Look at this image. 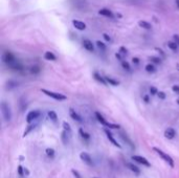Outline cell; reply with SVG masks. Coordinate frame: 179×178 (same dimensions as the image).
Wrapping results in <instances>:
<instances>
[{"label": "cell", "mask_w": 179, "mask_h": 178, "mask_svg": "<svg viewBox=\"0 0 179 178\" xmlns=\"http://www.w3.org/2000/svg\"><path fill=\"white\" fill-rule=\"evenodd\" d=\"M153 150H154V151H155V152H156V153H157V154H158V155H159V156H160V157H161L165 161H167V163H168V164H169L172 168L174 167V160H173V158H172L170 155H168V154H167V153H165L162 150H160V149H158V148H156V147H154V148H153Z\"/></svg>", "instance_id": "obj_1"}, {"label": "cell", "mask_w": 179, "mask_h": 178, "mask_svg": "<svg viewBox=\"0 0 179 178\" xmlns=\"http://www.w3.org/2000/svg\"><path fill=\"white\" fill-rule=\"evenodd\" d=\"M1 113H2V115H3L5 121H10V118H12L10 108H9L8 104H6L5 102L1 103Z\"/></svg>", "instance_id": "obj_2"}, {"label": "cell", "mask_w": 179, "mask_h": 178, "mask_svg": "<svg viewBox=\"0 0 179 178\" xmlns=\"http://www.w3.org/2000/svg\"><path fill=\"white\" fill-rule=\"evenodd\" d=\"M41 91L43 93H45L46 95H48V96H50V97H52V98H55L57 101H64V100H66V96L61 94V93H57V92L49 91V90H46V89H41Z\"/></svg>", "instance_id": "obj_3"}, {"label": "cell", "mask_w": 179, "mask_h": 178, "mask_svg": "<svg viewBox=\"0 0 179 178\" xmlns=\"http://www.w3.org/2000/svg\"><path fill=\"white\" fill-rule=\"evenodd\" d=\"M2 61H3L5 64L10 65L12 63H14V62L16 61V59H15V57H14V55H13L12 53L5 51V53H3V55H2Z\"/></svg>", "instance_id": "obj_4"}, {"label": "cell", "mask_w": 179, "mask_h": 178, "mask_svg": "<svg viewBox=\"0 0 179 178\" xmlns=\"http://www.w3.org/2000/svg\"><path fill=\"white\" fill-rule=\"evenodd\" d=\"M39 115H40V112H39V111H37V110L30 111V112H28V114L26 115V122L29 124V123H31L34 119L38 118Z\"/></svg>", "instance_id": "obj_5"}, {"label": "cell", "mask_w": 179, "mask_h": 178, "mask_svg": "<svg viewBox=\"0 0 179 178\" xmlns=\"http://www.w3.org/2000/svg\"><path fill=\"white\" fill-rule=\"evenodd\" d=\"M132 159L133 160H135V161H137L138 164H141V165H144V166H146V167H150L151 165H150V163L145 158V157H143V156H139V155H133L132 156Z\"/></svg>", "instance_id": "obj_6"}, {"label": "cell", "mask_w": 179, "mask_h": 178, "mask_svg": "<svg viewBox=\"0 0 179 178\" xmlns=\"http://www.w3.org/2000/svg\"><path fill=\"white\" fill-rule=\"evenodd\" d=\"M72 25L79 30H85L86 29V24L81 20H77V19L72 20Z\"/></svg>", "instance_id": "obj_7"}, {"label": "cell", "mask_w": 179, "mask_h": 178, "mask_svg": "<svg viewBox=\"0 0 179 178\" xmlns=\"http://www.w3.org/2000/svg\"><path fill=\"white\" fill-rule=\"evenodd\" d=\"M80 158H81L85 164H87L88 166H92V159H91V157H90V155L88 153L82 152V153L80 154Z\"/></svg>", "instance_id": "obj_8"}, {"label": "cell", "mask_w": 179, "mask_h": 178, "mask_svg": "<svg viewBox=\"0 0 179 178\" xmlns=\"http://www.w3.org/2000/svg\"><path fill=\"white\" fill-rule=\"evenodd\" d=\"M98 14L102 15V16L108 17V18H113V17H114V14H113L110 9H108V8H101V9L98 11Z\"/></svg>", "instance_id": "obj_9"}, {"label": "cell", "mask_w": 179, "mask_h": 178, "mask_svg": "<svg viewBox=\"0 0 179 178\" xmlns=\"http://www.w3.org/2000/svg\"><path fill=\"white\" fill-rule=\"evenodd\" d=\"M176 135V131L173 129V128H168L166 131H165V136L168 138V139H173Z\"/></svg>", "instance_id": "obj_10"}, {"label": "cell", "mask_w": 179, "mask_h": 178, "mask_svg": "<svg viewBox=\"0 0 179 178\" xmlns=\"http://www.w3.org/2000/svg\"><path fill=\"white\" fill-rule=\"evenodd\" d=\"M83 46L85 49H87L88 51H93L94 50V46L92 44V42L88 39H84L83 40Z\"/></svg>", "instance_id": "obj_11"}, {"label": "cell", "mask_w": 179, "mask_h": 178, "mask_svg": "<svg viewBox=\"0 0 179 178\" xmlns=\"http://www.w3.org/2000/svg\"><path fill=\"white\" fill-rule=\"evenodd\" d=\"M105 133L107 134V137H108V139H109V140H110V142H111V143H112V144H113L115 147H117V148H120V145H119V144H118V143H117V142L114 139V137L112 136V134H111V132H110V131H108V130L106 129V130H105Z\"/></svg>", "instance_id": "obj_12"}, {"label": "cell", "mask_w": 179, "mask_h": 178, "mask_svg": "<svg viewBox=\"0 0 179 178\" xmlns=\"http://www.w3.org/2000/svg\"><path fill=\"white\" fill-rule=\"evenodd\" d=\"M138 25H139L141 28H145V29H147V30H150V29L152 28L151 24H150L149 22L145 21V20H140V21H138Z\"/></svg>", "instance_id": "obj_13"}, {"label": "cell", "mask_w": 179, "mask_h": 178, "mask_svg": "<svg viewBox=\"0 0 179 178\" xmlns=\"http://www.w3.org/2000/svg\"><path fill=\"white\" fill-rule=\"evenodd\" d=\"M69 114H70V116H71V118H73L75 121H77V122H82V119H81V117H80V115L72 109V108H70L69 109Z\"/></svg>", "instance_id": "obj_14"}, {"label": "cell", "mask_w": 179, "mask_h": 178, "mask_svg": "<svg viewBox=\"0 0 179 178\" xmlns=\"http://www.w3.org/2000/svg\"><path fill=\"white\" fill-rule=\"evenodd\" d=\"M44 58L46 59V60H48V61H55L57 58H56V56H55V54H52L51 51H46L45 54H44Z\"/></svg>", "instance_id": "obj_15"}, {"label": "cell", "mask_w": 179, "mask_h": 178, "mask_svg": "<svg viewBox=\"0 0 179 178\" xmlns=\"http://www.w3.org/2000/svg\"><path fill=\"white\" fill-rule=\"evenodd\" d=\"M95 116H96V118H97V121L102 124V125H104V126H107V124H108V122H106V119L103 117V115L99 113V112H95Z\"/></svg>", "instance_id": "obj_16"}, {"label": "cell", "mask_w": 179, "mask_h": 178, "mask_svg": "<svg viewBox=\"0 0 179 178\" xmlns=\"http://www.w3.org/2000/svg\"><path fill=\"white\" fill-rule=\"evenodd\" d=\"M127 167H128V168H129V169H130L132 172H134L135 174H137V175L140 173V170H139V169H138L136 166H134L133 164H130V163H129V164H127Z\"/></svg>", "instance_id": "obj_17"}, {"label": "cell", "mask_w": 179, "mask_h": 178, "mask_svg": "<svg viewBox=\"0 0 179 178\" xmlns=\"http://www.w3.org/2000/svg\"><path fill=\"white\" fill-rule=\"evenodd\" d=\"M93 77H94V79L97 81V82H99V83H102L103 85H106V80L104 79V78H102L97 72H95L94 75H93Z\"/></svg>", "instance_id": "obj_18"}, {"label": "cell", "mask_w": 179, "mask_h": 178, "mask_svg": "<svg viewBox=\"0 0 179 178\" xmlns=\"http://www.w3.org/2000/svg\"><path fill=\"white\" fill-rule=\"evenodd\" d=\"M168 47H169L170 49H172V50L176 51V50H177V48H178V45H177V43H176V42L170 41V42H168Z\"/></svg>", "instance_id": "obj_19"}, {"label": "cell", "mask_w": 179, "mask_h": 178, "mask_svg": "<svg viewBox=\"0 0 179 178\" xmlns=\"http://www.w3.org/2000/svg\"><path fill=\"white\" fill-rule=\"evenodd\" d=\"M48 117H49L51 121H54V122H56V121L58 119V115H57V113H56L55 111H49V112H48Z\"/></svg>", "instance_id": "obj_20"}, {"label": "cell", "mask_w": 179, "mask_h": 178, "mask_svg": "<svg viewBox=\"0 0 179 178\" xmlns=\"http://www.w3.org/2000/svg\"><path fill=\"white\" fill-rule=\"evenodd\" d=\"M105 80H106L108 83H110L111 85H113V86H117V85L119 84L117 81H115V80H113V79H111V78H109V77H105Z\"/></svg>", "instance_id": "obj_21"}, {"label": "cell", "mask_w": 179, "mask_h": 178, "mask_svg": "<svg viewBox=\"0 0 179 178\" xmlns=\"http://www.w3.org/2000/svg\"><path fill=\"white\" fill-rule=\"evenodd\" d=\"M146 70H147L148 72H154V71H155V66H154L153 64H148V65L146 66Z\"/></svg>", "instance_id": "obj_22"}, {"label": "cell", "mask_w": 179, "mask_h": 178, "mask_svg": "<svg viewBox=\"0 0 179 178\" xmlns=\"http://www.w3.org/2000/svg\"><path fill=\"white\" fill-rule=\"evenodd\" d=\"M80 134H81V136H82L83 138H85V139H89L90 138V135L88 133H86L83 129H80Z\"/></svg>", "instance_id": "obj_23"}, {"label": "cell", "mask_w": 179, "mask_h": 178, "mask_svg": "<svg viewBox=\"0 0 179 178\" xmlns=\"http://www.w3.org/2000/svg\"><path fill=\"white\" fill-rule=\"evenodd\" d=\"M96 46H97L101 50H105V49H106V45H105L103 42H101V41H96Z\"/></svg>", "instance_id": "obj_24"}, {"label": "cell", "mask_w": 179, "mask_h": 178, "mask_svg": "<svg viewBox=\"0 0 179 178\" xmlns=\"http://www.w3.org/2000/svg\"><path fill=\"white\" fill-rule=\"evenodd\" d=\"M63 127H64V131H66V132L71 131V128H70V126H69V124L67 122H63Z\"/></svg>", "instance_id": "obj_25"}, {"label": "cell", "mask_w": 179, "mask_h": 178, "mask_svg": "<svg viewBox=\"0 0 179 178\" xmlns=\"http://www.w3.org/2000/svg\"><path fill=\"white\" fill-rule=\"evenodd\" d=\"M46 154H47L49 157H54V155H55V150L51 149V148H47V149H46Z\"/></svg>", "instance_id": "obj_26"}, {"label": "cell", "mask_w": 179, "mask_h": 178, "mask_svg": "<svg viewBox=\"0 0 179 178\" xmlns=\"http://www.w3.org/2000/svg\"><path fill=\"white\" fill-rule=\"evenodd\" d=\"M150 60H151V62H153L155 64H159L161 62V60L159 58H156V57H152V58H150Z\"/></svg>", "instance_id": "obj_27"}, {"label": "cell", "mask_w": 179, "mask_h": 178, "mask_svg": "<svg viewBox=\"0 0 179 178\" xmlns=\"http://www.w3.org/2000/svg\"><path fill=\"white\" fill-rule=\"evenodd\" d=\"M30 71H31V74H39L40 72V68L38 67V66H33L31 67V69H30Z\"/></svg>", "instance_id": "obj_28"}, {"label": "cell", "mask_w": 179, "mask_h": 178, "mask_svg": "<svg viewBox=\"0 0 179 178\" xmlns=\"http://www.w3.org/2000/svg\"><path fill=\"white\" fill-rule=\"evenodd\" d=\"M66 133H67L66 131H63V132H62V140H63V143H64V144H67V140H68V139H67V135H66Z\"/></svg>", "instance_id": "obj_29"}, {"label": "cell", "mask_w": 179, "mask_h": 178, "mask_svg": "<svg viewBox=\"0 0 179 178\" xmlns=\"http://www.w3.org/2000/svg\"><path fill=\"white\" fill-rule=\"evenodd\" d=\"M122 65H123V67H124L126 70H130V65H129V63H128V62L123 61V62H122Z\"/></svg>", "instance_id": "obj_30"}, {"label": "cell", "mask_w": 179, "mask_h": 178, "mask_svg": "<svg viewBox=\"0 0 179 178\" xmlns=\"http://www.w3.org/2000/svg\"><path fill=\"white\" fill-rule=\"evenodd\" d=\"M150 93L152 94V95H154V94H158V90L156 87H151L150 88Z\"/></svg>", "instance_id": "obj_31"}, {"label": "cell", "mask_w": 179, "mask_h": 178, "mask_svg": "<svg viewBox=\"0 0 179 178\" xmlns=\"http://www.w3.org/2000/svg\"><path fill=\"white\" fill-rule=\"evenodd\" d=\"M106 127H109V128H112V129H118V128H119V126H118V125H115V124H110V123H108Z\"/></svg>", "instance_id": "obj_32"}, {"label": "cell", "mask_w": 179, "mask_h": 178, "mask_svg": "<svg viewBox=\"0 0 179 178\" xmlns=\"http://www.w3.org/2000/svg\"><path fill=\"white\" fill-rule=\"evenodd\" d=\"M158 97H159L160 100H165V98H166V93L162 92V91H159V92H158Z\"/></svg>", "instance_id": "obj_33"}, {"label": "cell", "mask_w": 179, "mask_h": 178, "mask_svg": "<svg viewBox=\"0 0 179 178\" xmlns=\"http://www.w3.org/2000/svg\"><path fill=\"white\" fill-rule=\"evenodd\" d=\"M23 171H24V169L21 166H19L18 167V174H19V176H23Z\"/></svg>", "instance_id": "obj_34"}, {"label": "cell", "mask_w": 179, "mask_h": 178, "mask_svg": "<svg viewBox=\"0 0 179 178\" xmlns=\"http://www.w3.org/2000/svg\"><path fill=\"white\" fill-rule=\"evenodd\" d=\"M103 37H104V39H105L107 42H110V41H111V38H110V36H108L107 34H103Z\"/></svg>", "instance_id": "obj_35"}, {"label": "cell", "mask_w": 179, "mask_h": 178, "mask_svg": "<svg viewBox=\"0 0 179 178\" xmlns=\"http://www.w3.org/2000/svg\"><path fill=\"white\" fill-rule=\"evenodd\" d=\"M172 89H173V91H174V92L179 93V86H178V85H174V86L172 87Z\"/></svg>", "instance_id": "obj_36"}, {"label": "cell", "mask_w": 179, "mask_h": 178, "mask_svg": "<svg viewBox=\"0 0 179 178\" xmlns=\"http://www.w3.org/2000/svg\"><path fill=\"white\" fill-rule=\"evenodd\" d=\"M71 172H72V174H73V175H75V176H76L77 178H81L80 174H79V173H78L76 170H73V169H72V170H71Z\"/></svg>", "instance_id": "obj_37"}, {"label": "cell", "mask_w": 179, "mask_h": 178, "mask_svg": "<svg viewBox=\"0 0 179 178\" xmlns=\"http://www.w3.org/2000/svg\"><path fill=\"white\" fill-rule=\"evenodd\" d=\"M119 51H120L122 54H127V49H126L124 46H122V47L119 48Z\"/></svg>", "instance_id": "obj_38"}, {"label": "cell", "mask_w": 179, "mask_h": 178, "mask_svg": "<svg viewBox=\"0 0 179 178\" xmlns=\"http://www.w3.org/2000/svg\"><path fill=\"white\" fill-rule=\"evenodd\" d=\"M132 62L135 63V64H138L139 63V60H138V58H133L132 59Z\"/></svg>", "instance_id": "obj_39"}, {"label": "cell", "mask_w": 179, "mask_h": 178, "mask_svg": "<svg viewBox=\"0 0 179 178\" xmlns=\"http://www.w3.org/2000/svg\"><path fill=\"white\" fill-rule=\"evenodd\" d=\"M174 39H175V42H176V43H179V36L178 35H175V36H174Z\"/></svg>", "instance_id": "obj_40"}, {"label": "cell", "mask_w": 179, "mask_h": 178, "mask_svg": "<svg viewBox=\"0 0 179 178\" xmlns=\"http://www.w3.org/2000/svg\"><path fill=\"white\" fill-rule=\"evenodd\" d=\"M144 100H145L146 103H149V96H148V95H145V96H144Z\"/></svg>", "instance_id": "obj_41"}, {"label": "cell", "mask_w": 179, "mask_h": 178, "mask_svg": "<svg viewBox=\"0 0 179 178\" xmlns=\"http://www.w3.org/2000/svg\"><path fill=\"white\" fill-rule=\"evenodd\" d=\"M115 57H116L118 60H122V56H120V54H116V55H115Z\"/></svg>", "instance_id": "obj_42"}, {"label": "cell", "mask_w": 179, "mask_h": 178, "mask_svg": "<svg viewBox=\"0 0 179 178\" xmlns=\"http://www.w3.org/2000/svg\"><path fill=\"white\" fill-rule=\"evenodd\" d=\"M24 173H25L26 175H28V174H29V172H28V170H27V169H24Z\"/></svg>", "instance_id": "obj_43"}, {"label": "cell", "mask_w": 179, "mask_h": 178, "mask_svg": "<svg viewBox=\"0 0 179 178\" xmlns=\"http://www.w3.org/2000/svg\"><path fill=\"white\" fill-rule=\"evenodd\" d=\"M176 4H177V7L179 8V0H176Z\"/></svg>", "instance_id": "obj_44"}, {"label": "cell", "mask_w": 179, "mask_h": 178, "mask_svg": "<svg viewBox=\"0 0 179 178\" xmlns=\"http://www.w3.org/2000/svg\"><path fill=\"white\" fill-rule=\"evenodd\" d=\"M177 104H178V105H179V97H178V98H177Z\"/></svg>", "instance_id": "obj_45"}, {"label": "cell", "mask_w": 179, "mask_h": 178, "mask_svg": "<svg viewBox=\"0 0 179 178\" xmlns=\"http://www.w3.org/2000/svg\"><path fill=\"white\" fill-rule=\"evenodd\" d=\"M177 68H178V70H179V64L177 65Z\"/></svg>", "instance_id": "obj_46"}, {"label": "cell", "mask_w": 179, "mask_h": 178, "mask_svg": "<svg viewBox=\"0 0 179 178\" xmlns=\"http://www.w3.org/2000/svg\"><path fill=\"white\" fill-rule=\"evenodd\" d=\"M94 178H96V177H94Z\"/></svg>", "instance_id": "obj_47"}]
</instances>
